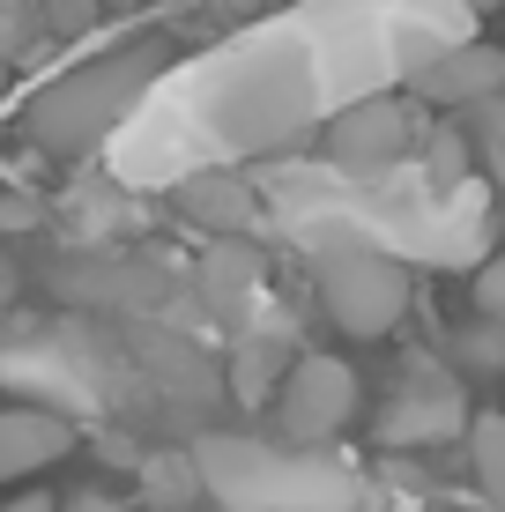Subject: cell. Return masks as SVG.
I'll list each match as a JSON object with an SVG mask.
<instances>
[{
	"instance_id": "obj_14",
	"label": "cell",
	"mask_w": 505,
	"mask_h": 512,
	"mask_svg": "<svg viewBox=\"0 0 505 512\" xmlns=\"http://www.w3.org/2000/svg\"><path fill=\"white\" fill-rule=\"evenodd\" d=\"M0 512H60L52 490H15V498H0Z\"/></svg>"
},
{
	"instance_id": "obj_9",
	"label": "cell",
	"mask_w": 505,
	"mask_h": 512,
	"mask_svg": "<svg viewBox=\"0 0 505 512\" xmlns=\"http://www.w3.org/2000/svg\"><path fill=\"white\" fill-rule=\"evenodd\" d=\"M468 461H476L483 505L505 512V416H468Z\"/></svg>"
},
{
	"instance_id": "obj_4",
	"label": "cell",
	"mask_w": 505,
	"mask_h": 512,
	"mask_svg": "<svg viewBox=\"0 0 505 512\" xmlns=\"http://www.w3.org/2000/svg\"><path fill=\"white\" fill-rule=\"evenodd\" d=\"M350 416H357V372L335 349H305L283 372V386H275V423H283V438L305 446V453L327 446V438H342Z\"/></svg>"
},
{
	"instance_id": "obj_13",
	"label": "cell",
	"mask_w": 505,
	"mask_h": 512,
	"mask_svg": "<svg viewBox=\"0 0 505 512\" xmlns=\"http://www.w3.org/2000/svg\"><path fill=\"white\" fill-rule=\"evenodd\" d=\"M431 164H439V179H461V171H468L461 134H431Z\"/></svg>"
},
{
	"instance_id": "obj_11",
	"label": "cell",
	"mask_w": 505,
	"mask_h": 512,
	"mask_svg": "<svg viewBox=\"0 0 505 512\" xmlns=\"http://www.w3.org/2000/svg\"><path fill=\"white\" fill-rule=\"evenodd\" d=\"M476 312L498 327V342H505V253L498 260H483L476 268Z\"/></svg>"
},
{
	"instance_id": "obj_5",
	"label": "cell",
	"mask_w": 505,
	"mask_h": 512,
	"mask_svg": "<svg viewBox=\"0 0 505 512\" xmlns=\"http://www.w3.org/2000/svg\"><path fill=\"white\" fill-rule=\"evenodd\" d=\"M416 149V112L402 97H357L327 119V156L342 171H387Z\"/></svg>"
},
{
	"instance_id": "obj_12",
	"label": "cell",
	"mask_w": 505,
	"mask_h": 512,
	"mask_svg": "<svg viewBox=\"0 0 505 512\" xmlns=\"http://www.w3.org/2000/svg\"><path fill=\"white\" fill-rule=\"evenodd\" d=\"M483 156H491L498 193H505V104H491V112H483Z\"/></svg>"
},
{
	"instance_id": "obj_16",
	"label": "cell",
	"mask_w": 505,
	"mask_h": 512,
	"mask_svg": "<svg viewBox=\"0 0 505 512\" xmlns=\"http://www.w3.org/2000/svg\"><path fill=\"white\" fill-rule=\"evenodd\" d=\"M468 8H498V0H468Z\"/></svg>"
},
{
	"instance_id": "obj_7",
	"label": "cell",
	"mask_w": 505,
	"mask_h": 512,
	"mask_svg": "<svg viewBox=\"0 0 505 512\" xmlns=\"http://www.w3.org/2000/svg\"><path fill=\"white\" fill-rule=\"evenodd\" d=\"M379 446H439V438H454L468 431V409H461V394L446 379H409L402 394L379 409Z\"/></svg>"
},
{
	"instance_id": "obj_15",
	"label": "cell",
	"mask_w": 505,
	"mask_h": 512,
	"mask_svg": "<svg viewBox=\"0 0 505 512\" xmlns=\"http://www.w3.org/2000/svg\"><path fill=\"white\" fill-rule=\"evenodd\" d=\"M60 512H127V505H119L112 490H75V498H67Z\"/></svg>"
},
{
	"instance_id": "obj_2",
	"label": "cell",
	"mask_w": 505,
	"mask_h": 512,
	"mask_svg": "<svg viewBox=\"0 0 505 512\" xmlns=\"http://www.w3.org/2000/svg\"><path fill=\"white\" fill-rule=\"evenodd\" d=\"M312 275H320V305L327 320L357 342L402 327L409 312V268L372 238H312Z\"/></svg>"
},
{
	"instance_id": "obj_8",
	"label": "cell",
	"mask_w": 505,
	"mask_h": 512,
	"mask_svg": "<svg viewBox=\"0 0 505 512\" xmlns=\"http://www.w3.org/2000/svg\"><path fill=\"white\" fill-rule=\"evenodd\" d=\"M75 446V423L52 409H0V483H23V475L52 468Z\"/></svg>"
},
{
	"instance_id": "obj_10",
	"label": "cell",
	"mask_w": 505,
	"mask_h": 512,
	"mask_svg": "<svg viewBox=\"0 0 505 512\" xmlns=\"http://www.w3.org/2000/svg\"><path fill=\"white\" fill-rule=\"evenodd\" d=\"M142 490L156 505H186L201 490V475H194V453H156V461L142 468Z\"/></svg>"
},
{
	"instance_id": "obj_3",
	"label": "cell",
	"mask_w": 505,
	"mask_h": 512,
	"mask_svg": "<svg viewBox=\"0 0 505 512\" xmlns=\"http://www.w3.org/2000/svg\"><path fill=\"white\" fill-rule=\"evenodd\" d=\"M156 75V60H97V67H75L67 82H52V90L30 104V141L52 156H75L90 149V141H104L119 127V119L142 104Z\"/></svg>"
},
{
	"instance_id": "obj_1",
	"label": "cell",
	"mask_w": 505,
	"mask_h": 512,
	"mask_svg": "<svg viewBox=\"0 0 505 512\" xmlns=\"http://www.w3.org/2000/svg\"><path fill=\"white\" fill-rule=\"evenodd\" d=\"M194 475L208 498H223L231 512H350L357 505V475L320 453H283V446H253V438H201Z\"/></svg>"
},
{
	"instance_id": "obj_6",
	"label": "cell",
	"mask_w": 505,
	"mask_h": 512,
	"mask_svg": "<svg viewBox=\"0 0 505 512\" xmlns=\"http://www.w3.org/2000/svg\"><path fill=\"white\" fill-rule=\"evenodd\" d=\"M416 97L424 104H498V90H505V52L498 45H468V38H454V45H439L424 67H416Z\"/></svg>"
}]
</instances>
